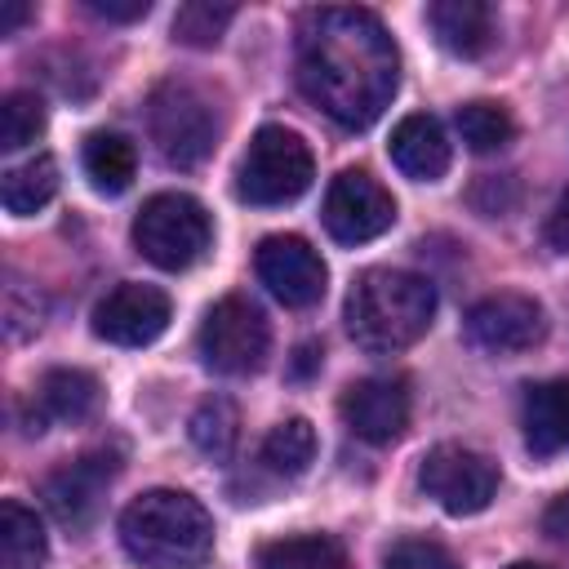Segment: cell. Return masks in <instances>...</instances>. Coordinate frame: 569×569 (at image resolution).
<instances>
[{"mask_svg":"<svg viewBox=\"0 0 569 569\" xmlns=\"http://www.w3.org/2000/svg\"><path fill=\"white\" fill-rule=\"evenodd\" d=\"M298 89L342 129H369L400 84V53L369 9H311L298 27Z\"/></svg>","mask_w":569,"mask_h":569,"instance_id":"obj_1","label":"cell"},{"mask_svg":"<svg viewBox=\"0 0 569 569\" xmlns=\"http://www.w3.org/2000/svg\"><path fill=\"white\" fill-rule=\"evenodd\" d=\"M347 333L356 347L373 356H396L413 347L436 316V289L431 280L400 271V267H369L356 276L347 293Z\"/></svg>","mask_w":569,"mask_h":569,"instance_id":"obj_2","label":"cell"},{"mask_svg":"<svg viewBox=\"0 0 569 569\" xmlns=\"http://www.w3.org/2000/svg\"><path fill=\"white\" fill-rule=\"evenodd\" d=\"M120 542L142 569H200L213 551V520L182 489H147L120 511Z\"/></svg>","mask_w":569,"mask_h":569,"instance_id":"obj_3","label":"cell"},{"mask_svg":"<svg viewBox=\"0 0 569 569\" xmlns=\"http://www.w3.org/2000/svg\"><path fill=\"white\" fill-rule=\"evenodd\" d=\"M311 178H316V160H311V147L302 142V133H293L284 124H262L240 156L236 196L258 209H271V204L298 200L311 187Z\"/></svg>","mask_w":569,"mask_h":569,"instance_id":"obj_4","label":"cell"},{"mask_svg":"<svg viewBox=\"0 0 569 569\" xmlns=\"http://www.w3.org/2000/svg\"><path fill=\"white\" fill-rule=\"evenodd\" d=\"M147 129H151V142L160 147V156L178 169H196L200 160H209V151L218 147V133H222L213 102L187 80H164L151 89Z\"/></svg>","mask_w":569,"mask_h":569,"instance_id":"obj_5","label":"cell"},{"mask_svg":"<svg viewBox=\"0 0 569 569\" xmlns=\"http://www.w3.org/2000/svg\"><path fill=\"white\" fill-rule=\"evenodd\" d=\"M209 240H213V222L204 204L187 191H160L133 218V244L160 271H187L191 262L204 258Z\"/></svg>","mask_w":569,"mask_h":569,"instance_id":"obj_6","label":"cell"},{"mask_svg":"<svg viewBox=\"0 0 569 569\" xmlns=\"http://www.w3.org/2000/svg\"><path fill=\"white\" fill-rule=\"evenodd\" d=\"M267 347H271V333H267V320L262 311L240 298V293H227L218 298L204 320H200V360L213 369V373H227V378H244V373H258L262 360H267Z\"/></svg>","mask_w":569,"mask_h":569,"instance_id":"obj_7","label":"cell"},{"mask_svg":"<svg viewBox=\"0 0 569 569\" xmlns=\"http://www.w3.org/2000/svg\"><path fill=\"white\" fill-rule=\"evenodd\" d=\"M418 485L449 516H476L498 493V462L467 445H436L418 467Z\"/></svg>","mask_w":569,"mask_h":569,"instance_id":"obj_8","label":"cell"},{"mask_svg":"<svg viewBox=\"0 0 569 569\" xmlns=\"http://www.w3.org/2000/svg\"><path fill=\"white\" fill-rule=\"evenodd\" d=\"M396 222V200L391 191L365 173V169H342L329 191H325V231L338 244H365L378 240Z\"/></svg>","mask_w":569,"mask_h":569,"instance_id":"obj_9","label":"cell"},{"mask_svg":"<svg viewBox=\"0 0 569 569\" xmlns=\"http://www.w3.org/2000/svg\"><path fill=\"white\" fill-rule=\"evenodd\" d=\"M547 333V311L529 293H489L467 311V342L493 356L529 351Z\"/></svg>","mask_w":569,"mask_h":569,"instance_id":"obj_10","label":"cell"},{"mask_svg":"<svg viewBox=\"0 0 569 569\" xmlns=\"http://www.w3.org/2000/svg\"><path fill=\"white\" fill-rule=\"evenodd\" d=\"M253 267L271 298H280L284 307H316L325 298L329 271L302 236H267L253 253Z\"/></svg>","mask_w":569,"mask_h":569,"instance_id":"obj_11","label":"cell"},{"mask_svg":"<svg viewBox=\"0 0 569 569\" xmlns=\"http://www.w3.org/2000/svg\"><path fill=\"white\" fill-rule=\"evenodd\" d=\"M169 298L156 284L124 280L93 307V333L111 347H147L169 329Z\"/></svg>","mask_w":569,"mask_h":569,"instance_id":"obj_12","label":"cell"},{"mask_svg":"<svg viewBox=\"0 0 569 569\" xmlns=\"http://www.w3.org/2000/svg\"><path fill=\"white\" fill-rule=\"evenodd\" d=\"M338 413L360 440L391 445L409 427V382L405 378H360L342 391Z\"/></svg>","mask_w":569,"mask_h":569,"instance_id":"obj_13","label":"cell"},{"mask_svg":"<svg viewBox=\"0 0 569 569\" xmlns=\"http://www.w3.org/2000/svg\"><path fill=\"white\" fill-rule=\"evenodd\" d=\"M111 476H116V462L102 458V453H89V458H80V462L58 467V471L44 480V502H49V511H53L62 525L80 529V525L93 520V511H98L102 489H107Z\"/></svg>","mask_w":569,"mask_h":569,"instance_id":"obj_14","label":"cell"},{"mask_svg":"<svg viewBox=\"0 0 569 569\" xmlns=\"http://www.w3.org/2000/svg\"><path fill=\"white\" fill-rule=\"evenodd\" d=\"M387 151H391L396 169H400L405 178H413V182H436V178H445V169H449V138H445L440 120L427 116V111L405 116V120L391 129Z\"/></svg>","mask_w":569,"mask_h":569,"instance_id":"obj_15","label":"cell"},{"mask_svg":"<svg viewBox=\"0 0 569 569\" xmlns=\"http://www.w3.org/2000/svg\"><path fill=\"white\" fill-rule=\"evenodd\" d=\"M525 445L538 458L569 449V378H551L525 391Z\"/></svg>","mask_w":569,"mask_h":569,"instance_id":"obj_16","label":"cell"},{"mask_svg":"<svg viewBox=\"0 0 569 569\" xmlns=\"http://www.w3.org/2000/svg\"><path fill=\"white\" fill-rule=\"evenodd\" d=\"M436 40L458 58H480L493 44V9L480 0H436L427 4Z\"/></svg>","mask_w":569,"mask_h":569,"instance_id":"obj_17","label":"cell"},{"mask_svg":"<svg viewBox=\"0 0 569 569\" xmlns=\"http://www.w3.org/2000/svg\"><path fill=\"white\" fill-rule=\"evenodd\" d=\"M80 160H84L89 182H93L102 196H120V191H129V182H133V173H138V151H133V142H129L124 133H116V129H98V133H89Z\"/></svg>","mask_w":569,"mask_h":569,"instance_id":"obj_18","label":"cell"},{"mask_svg":"<svg viewBox=\"0 0 569 569\" xmlns=\"http://www.w3.org/2000/svg\"><path fill=\"white\" fill-rule=\"evenodd\" d=\"M258 569H347V551L329 533H293L258 547Z\"/></svg>","mask_w":569,"mask_h":569,"instance_id":"obj_19","label":"cell"},{"mask_svg":"<svg viewBox=\"0 0 569 569\" xmlns=\"http://www.w3.org/2000/svg\"><path fill=\"white\" fill-rule=\"evenodd\" d=\"M44 565V525L31 507L0 502V569H40Z\"/></svg>","mask_w":569,"mask_h":569,"instance_id":"obj_20","label":"cell"},{"mask_svg":"<svg viewBox=\"0 0 569 569\" xmlns=\"http://www.w3.org/2000/svg\"><path fill=\"white\" fill-rule=\"evenodd\" d=\"M58 191V160L53 156H31L22 164H13L0 182V200L13 218H27L36 209H44Z\"/></svg>","mask_w":569,"mask_h":569,"instance_id":"obj_21","label":"cell"},{"mask_svg":"<svg viewBox=\"0 0 569 569\" xmlns=\"http://www.w3.org/2000/svg\"><path fill=\"white\" fill-rule=\"evenodd\" d=\"M98 405V378L84 369H49L40 378V409L58 422H80Z\"/></svg>","mask_w":569,"mask_h":569,"instance_id":"obj_22","label":"cell"},{"mask_svg":"<svg viewBox=\"0 0 569 569\" xmlns=\"http://www.w3.org/2000/svg\"><path fill=\"white\" fill-rule=\"evenodd\" d=\"M311 462H316V427L307 418H284V422H276L267 431V440H262V467L271 476L293 480Z\"/></svg>","mask_w":569,"mask_h":569,"instance_id":"obj_23","label":"cell"},{"mask_svg":"<svg viewBox=\"0 0 569 569\" xmlns=\"http://www.w3.org/2000/svg\"><path fill=\"white\" fill-rule=\"evenodd\" d=\"M453 124H458L462 142H467L471 151H480V156L502 151V147L516 138V124H511L507 107H498V102H467V107H458Z\"/></svg>","mask_w":569,"mask_h":569,"instance_id":"obj_24","label":"cell"},{"mask_svg":"<svg viewBox=\"0 0 569 569\" xmlns=\"http://www.w3.org/2000/svg\"><path fill=\"white\" fill-rule=\"evenodd\" d=\"M187 431H191V445H196L204 458H227L231 445H236V405H231L227 396L200 400Z\"/></svg>","mask_w":569,"mask_h":569,"instance_id":"obj_25","label":"cell"},{"mask_svg":"<svg viewBox=\"0 0 569 569\" xmlns=\"http://www.w3.org/2000/svg\"><path fill=\"white\" fill-rule=\"evenodd\" d=\"M40 129H44V102L31 89H13L0 107V147L18 151V147L36 142Z\"/></svg>","mask_w":569,"mask_h":569,"instance_id":"obj_26","label":"cell"},{"mask_svg":"<svg viewBox=\"0 0 569 569\" xmlns=\"http://www.w3.org/2000/svg\"><path fill=\"white\" fill-rule=\"evenodd\" d=\"M236 18L231 4H209V0H191L173 13V40L182 44H196V49H209L218 44V36L227 31V22Z\"/></svg>","mask_w":569,"mask_h":569,"instance_id":"obj_27","label":"cell"},{"mask_svg":"<svg viewBox=\"0 0 569 569\" xmlns=\"http://www.w3.org/2000/svg\"><path fill=\"white\" fill-rule=\"evenodd\" d=\"M387 569H458V560L431 538H400L382 556Z\"/></svg>","mask_w":569,"mask_h":569,"instance_id":"obj_28","label":"cell"},{"mask_svg":"<svg viewBox=\"0 0 569 569\" xmlns=\"http://www.w3.org/2000/svg\"><path fill=\"white\" fill-rule=\"evenodd\" d=\"M98 18H111V22H138L151 13V0H84Z\"/></svg>","mask_w":569,"mask_h":569,"instance_id":"obj_29","label":"cell"},{"mask_svg":"<svg viewBox=\"0 0 569 569\" xmlns=\"http://www.w3.org/2000/svg\"><path fill=\"white\" fill-rule=\"evenodd\" d=\"M547 240H551L560 253H569V187L560 191V200H556V209H551V218H547Z\"/></svg>","mask_w":569,"mask_h":569,"instance_id":"obj_30","label":"cell"},{"mask_svg":"<svg viewBox=\"0 0 569 569\" xmlns=\"http://www.w3.org/2000/svg\"><path fill=\"white\" fill-rule=\"evenodd\" d=\"M27 18H31V4L27 0H4L0 4V36H13Z\"/></svg>","mask_w":569,"mask_h":569,"instance_id":"obj_31","label":"cell"},{"mask_svg":"<svg viewBox=\"0 0 569 569\" xmlns=\"http://www.w3.org/2000/svg\"><path fill=\"white\" fill-rule=\"evenodd\" d=\"M542 525H547V533H556V538H565V542H569V493L551 502V511H547V520H542Z\"/></svg>","mask_w":569,"mask_h":569,"instance_id":"obj_32","label":"cell"},{"mask_svg":"<svg viewBox=\"0 0 569 569\" xmlns=\"http://www.w3.org/2000/svg\"><path fill=\"white\" fill-rule=\"evenodd\" d=\"M316 360H320V356H316V342H307V347H298V365H293V369H298V373H307Z\"/></svg>","mask_w":569,"mask_h":569,"instance_id":"obj_33","label":"cell"},{"mask_svg":"<svg viewBox=\"0 0 569 569\" xmlns=\"http://www.w3.org/2000/svg\"><path fill=\"white\" fill-rule=\"evenodd\" d=\"M507 569H542V565H529V560H516V565H507Z\"/></svg>","mask_w":569,"mask_h":569,"instance_id":"obj_34","label":"cell"}]
</instances>
